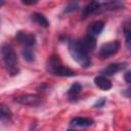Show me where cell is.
<instances>
[{"instance_id":"7c38bea8","label":"cell","mask_w":131,"mask_h":131,"mask_svg":"<svg viewBox=\"0 0 131 131\" xmlns=\"http://www.w3.org/2000/svg\"><path fill=\"white\" fill-rule=\"evenodd\" d=\"M93 125V120L90 118H74L71 120V126L74 127H89Z\"/></svg>"},{"instance_id":"ba28073f","label":"cell","mask_w":131,"mask_h":131,"mask_svg":"<svg viewBox=\"0 0 131 131\" xmlns=\"http://www.w3.org/2000/svg\"><path fill=\"white\" fill-rule=\"evenodd\" d=\"M104 29V23L102 20H96L92 23L87 29V36L96 39Z\"/></svg>"},{"instance_id":"7402d4cb","label":"cell","mask_w":131,"mask_h":131,"mask_svg":"<svg viewBox=\"0 0 131 131\" xmlns=\"http://www.w3.org/2000/svg\"><path fill=\"white\" fill-rule=\"evenodd\" d=\"M4 4H5V2H4L3 0H0V7H1L2 5H4Z\"/></svg>"},{"instance_id":"2e32d148","label":"cell","mask_w":131,"mask_h":131,"mask_svg":"<svg viewBox=\"0 0 131 131\" xmlns=\"http://www.w3.org/2000/svg\"><path fill=\"white\" fill-rule=\"evenodd\" d=\"M23 57L28 62H32L35 60V53L32 48H24L23 50Z\"/></svg>"},{"instance_id":"e0dca14e","label":"cell","mask_w":131,"mask_h":131,"mask_svg":"<svg viewBox=\"0 0 131 131\" xmlns=\"http://www.w3.org/2000/svg\"><path fill=\"white\" fill-rule=\"evenodd\" d=\"M124 33H125L126 45L128 48H130V23L129 21H127L124 26Z\"/></svg>"},{"instance_id":"30bf717a","label":"cell","mask_w":131,"mask_h":131,"mask_svg":"<svg viewBox=\"0 0 131 131\" xmlns=\"http://www.w3.org/2000/svg\"><path fill=\"white\" fill-rule=\"evenodd\" d=\"M94 84L96 87H98L103 91H107L112 88V82L102 75H98L94 78Z\"/></svg>"},{"instance_id":"7a4b0ae2","label":"cell","mask_w":131,"mask_h":131,"mask_svg":"<svg viewBox=\"0 0 131 131\" xmlns=\"http://www.w3.org/2000/svg\"><path fill=\"white\" fill-rule=\"evenodd\" d=\"M123 4L119 1H111V2H90L88 3L82 10V17L86 18L91 14H97L105 10H115L122 8Z\"/></svg>"},{"instance_id":"9a60e30c","label":"cell","mask_w":131,"mask_h":131,"mask_svg":"<svg viewBox=\"0 0 131 131\" xmlns=\"http://www.w3.org/2000/svg\"><path fill=\"white\" fill-rule=\"evenodd\" d=\"M11 116H12V113H11L10 108L7 105L1 104L0 105V120H3V121L9 120L11 118Z\"/></svg>"},{"instance_id":"277c9868","label":"cell","mask_w":131,"mask_h":131,"mask_svg":"<svg viewBox=\"0 0 131 131\" xmlns=\"http://www.w3.org/2000/svg\"><path fill=\"white\" fill-rule=\"evenodd\" d=\"M47 71L55 76L59 77H73L76 75L75 71L71 70L70 68L63 66L58 58V56L53 55L49 58L47 62Z\"/></svg>"},{"instance_id":"6da1fadb","label":"cell","mask_w":131,"mask_h":131,"mask_svg":"<svg viewBox=\"0 0 131 131\" xmlns=\"http://www.w3.org/2000/svg\"><path fill=\"white\" fill-rule=\"evenodd\" d=\"M69 52L72 58L81 67L87 68L91 64L89 51L83 46L80 40H71L69 42Z\"/></svg>"},{"instance_id":"44dd1931","label":"cell","mask_w":131,"mask_h":131,"mask_svg":"<svg viewBox=\"0 0 131 131\" xmlns=\"http://www.w3.org/2000/svg\"><path fill=\"white\" fill-rule=\"evenodd\" d=\"M37 2H38V1H36V0H35V1H27V0H24V1H23V3H24L25 5H34V4H36Z\"/></svg>"},{"instance_id":"603a6c76","label":"cell","mask_w":131,"mask_h":131,"mask_svg":"<svg viewBox=\"0 0 131 131\" xmlns=\"http://www.w3.org/2000/svg\"><path fill=\"white\" fill-rule=\"evenodd\" d=\"M67 131H75V130H72V129H69V130H67Z\"/></svg>"},{"instance_id":"8fae6325","label":"cell","mask_w":131,"mask_h":131,"mask_svg":"<svg viewBox=\"0 0 131 131\" xmlns=\"http://www.w3.org/2000/svg\"><path fill=\"white\" fill-rule=\"evenodd\" d=\"M82 85L79 83V82H75L71 87L70 89L68 90V97L71 101H76L80 95V93L82 92Z\"/></svg>"},{"instance_id":"5bb4252c","label":"cell","mask_w":131,"mask_h":131,"mask_svg":"<svg viewBox=\"0 0 131 131\" xmlns=\"http://www.w3.org/2000/svg\"><path fill=\"white\" fill-rule=\"evenodd\" d=\"M81 43L83 44V46L88 50V51H92L95 47H96V39H93L89 36L84 37L83 39L80 40Z\"/></svg>"},{"instance_id":"3957f363","label":"cell","mask_w":131,"mask_h":131,"mask_svg":"<svg viewBox=\"0 0 131 131\" xmlns=\"http://www.w3.org/2000/svg\"><path fill=\"white\" fill-rule=\"evenodd\" d=\"M1 56H2V60L5 64V68L7 69L8 73L10 76H15L18 74L19 70L17 67V55L14 51V49L8 45V44H4L1 47Z\"/></svg>"},{"instance_id":"ac0fdd59","label":"cell","mask_w":131,"mask_h":131,"mask_svg":"<svg viewBox=\"0 0 131 131\" xmlns=\"http://www.w3.org/2000/svg\"><path fill=\"white\" fill-rule=\"evenodd\" d=\"M78 3L77 2H73V3H70L67 7H66V9H64V12H70V11H74V10H76V9H78Z\"/></svg>"},{"instance_id":"8992f818","label":"cell","mask_w":131,"mask_h":131,"mask_svg":"<svg viewBox=\"0 0 131 131\" xmlns=\"http://www.w3.org/2000/svg\"><path fill=\"white\" fill-rule=\"evenodd\" d=\"M16 41L24 46V48H32L36 44V37L33 33L26 31H18L15 35Z\"/></svg>"},{"instance_id":"52a82bcc","label":"cell","mask_w":131,"mask_h":131,"mask_svg":"<svg viewBox=\"0 0 131 131\" xmlns=\"http://www.w3.org/2000/svg\"><path fill=\"white\" fill-rule=\"evenodd\" d=\"M14 101L21 104V105H29V106H36L39 105L42 101L41 97L37 94H24L14 98Z\"/></svg>"},{"instance_id":"9c48e42d","label":"cell","mask_w":131,"mask_h":131,"mask_svg":"<svg viewBox=\"0 0 131 131\" xmlns=\"http://www.w3.org/2000/svg\"><path fill=\"white\" fill-rule=\"evenodd\" d=\"M127 63L126 62H121V63H111L108 64L106 68H104L101 71V75L106 77V76H113L115 74H117L118 72L123 71L126 68Z\"/></svg>"},{"instance_id":"ffe728a7","label":"cell","mask_w":131,"mask_h":131,"mask_svg":"<svg viewBox=\"0 0 131 131\" xmlns=\"http://www.w3.org/2000/svg\"><path fill=\"white\" fill-rule=\"evenodd\" d=\"M130 75H131V72L130 71H128V72H126V74H125V81L127 82V83H130Z\"/></svg>"},{"instance_id":"5b68a950","label":"cell","mask_w":131,"mask_h":131,"mask_svg":"<svg viewBox=\"0 0 131 131\" xmlns=\"http://www.w3.org/2000/svg\"><path fill=\"white\" fill-rule=\"evenodd\" d=\"M120 48H121V43L117 40L111 41L107 43H103L98 50V56L102 59L108 58V57L117 54L119 52Z\"/></svg>"},{"instance_id":"4fadbf2b","label":"cell","mask_w":131,"mask_h":131,"mask_svg":"<svg viewBox=\"0 0 131 131\" xmlns=\"http://www.w3.org/2000/svg\"><path fill=\"white\" fill-rule=\"evenodd\" d=\"M31 18L34 23H36L38 26L42 27V28H47L49 26V21L48 19L46 18V16L42 13H39V12H34L32 15H31Z\"/></svg>"},{"instance_id":"d6986e66","label":"cell","mask_w":131,"mask_h":131,"mask_svg":"<svg viewBox=\"0 0 131 131\" xmlns=\"http://www.w3.org/2000/svg\"><path fill=\"white\" fill-rule=\"evenodd\" d=\"M105 103V98L104 97H101L99 98L95 103H94V107H102Z\"/></svg>"}]
</instances>
